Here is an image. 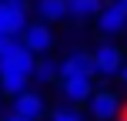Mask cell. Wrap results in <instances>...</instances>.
<instances>
[{"instance_id":"obj_9","label":"cell","mask_w":127,"mask_h":121,"mask_svg":"<svg viewBox=\"0 0 127 121\" xmlns=\"http://www.w3.org/2000/svg\"><path fill=\"white\" fill-rule=\"evenodd\" d=\"M13 111L24 115V118H30V121H40L44 118V98L33 94V91H24L20 98H13Z\"/></svg>"},{"instance_id":"obj_6","label":"cell","mask_w":127,"mask_h":121,"mask_svg":"<svg viewBox=\"0 0 127 121\" xmlns=\"http://www.w3.org/2000/svg\"><path fill=\"white\" fill-rule=\"evenodd\" d=\"M20 44L30 47L33 54H44V51H50L54 34H50V27H47V24H27V30L20 34Z\"/></svg>"},{"instance_id":"obj_8","label":"cell","mask_w":127,"mask_h":121,"mask_svg":"<svg viewBox=\"0 0 127 121\" xmlns=\"http://www.w3.org/2000/svg\"><path fill=\"white\" fill-rule=\"evenodd\" d=\"M60 91H64V98L74 101V104L94 98V84H90V77H64V81H60Z\"/></svg>"},{"instance_id":"obj_15","label":"cell","mask_w":127,"mask_h":121,"mask_svg":"<svg viewBox=\"0 0 127 121\" xmlns=\"http://www.w3.org/2000/svg\"><path fill=\"white\" fill-rule=\"evenodd\" d=\"M17 40L20 37H10V34H0V57H7V54L17 47Z\"/></svg>"},{"instance_id":"obj_16","label":"cell","mask_w":127,"mask_h":121,"mask_svg":"<svg viewBox=\"0 0 127 121\" xmlns=\"http://www.w3.org/2000/svg\"><path fill=\"white\" fill-rule=\"evenodd\" d=\"M3 121H30V118H24V115H17V111H10V115H7Z\"/></svg>"},{"instance_id":"obj_10","label":"cell","mask_w":127,"mask_h":121,"mask_svg":"<svg viewBox=\"0 0 127 121\" xmlns=\"http://www.w3.org/2000/svg\"><path fill=\"white\" fill-rule=\"evenodd\" d=\"M104 0H67V17L74 20H87V17H100Z\"/></svg>"},{"instance_id":"obj_13","label":"cell","mask_w":127,"mask_h":121,"mask_svg":"<svg viewBox=\"0 0 127 121\" xmlns=\"http://www.w3.org/2000/svg\"><path fill=\"white\" fill-rule=\"evenodd\" d=\"M33 77L37 81H54V77H60V67H54V61H37Z\"/></svg>"},{"instance_id":"obj_4","label":"cell","mask_w":127,"mask_h":121,"mask_svg":"<svg viewBox=\"0 0 127 121\" xmlns=\"http://www.w3.org/2000/svg\"><path fill=\"white\" fill-rule=\"evenodd\" d=\"M97 24H100L104 34L127 30V3H124V0H107L104 10H100V17H97Z\"/></svg>"},{"instance_id":"obj_2","label":"cell","mask_w":127,"mask_h":121,"mask_svg":"<svg viewBox=\"0 0 127 121\" xmlns=\"http://www.w3.org/2000/svg\"><path fill=\"white\" fill-rule=\"evenodd\" d=\"M33 67H37V54H33L30 47H24L20 40H17V47H13L7 57H0V71H13V74L33 77Z\"/></svg>"},{"instance_id":"obj_1","label":"cell","mask_w":127,"mask_h":121,"mask_svg":"<svg viewBox=\"0 0 127 121\" xmlns=\"http://www.w3.org/2000/svg\"><path fill=\"white\" fill-rule=\"evenodd\" d=\"M27 3H13V0H0V34L20 37L27 30Z\"/></svg>"},{"instance_id":"obj_11","label":"cell","mask_w":127,"mask_h":121,"mask_svg":"<svg viewBox=\"0 0 127 121\" xmlns=\"http://www.w3.org/2000/svg\"><path fill=\"white\" fill-rule=\"evenodd\" d=\"M27 81H30V77H24V74L0 71V94H7V98H20V94L27 91Z\"/></svg>"},{"instance_id":"obj_19","label":"cell","mask_w":127,"mask_h":121,"mask_svg":"<svg viewBox=\"0 0 127 121\" xmlns=\"http://www.w3.org/2000/svg\"><path fill=\"white\" fill-rule=\"evenodd\" d=\"M124 3H127V0H124Z\"/></svg>"},{"instance_id":"obj_18","label":"cell","mask_w":127,"mask_h":121,"mask_svg":"<svg viewBox=\"0 0 127 121\" xmlns=\"http://www.w3.org/2000/svg\"><path fill=\"white\" fill-rule=\"evenodd\" d=\"M13 3H27V0H13Z\"/></svg>"},{"instance_id":"obj_5","label":"cell","mask_w":127,"mask_h":121,"mask_svg":"<svg viewBox=\"0 0 127 121\" xmlns=\"http://www.w3.org/2000/svg\"><path fill=\"white\" fill-rule=\"evenodd\" d=\"M94 74H97L94 54H84V51L67 54V61L60 64V81H64V77H94Z\"/></svg>"},{"instance_id":"obj_12","label":"cell","mask_w":127,"mask_h":121,"mask_svg":"<svg viewBox=\"0 0 127 121\" xmlns=\"http://www.w3.org/2000/svg\"><path fill=\"white\" fill-rule=\"evenodd\" d=\"M37 13L44 20H64L67 17V0H37Z\"/></svg>"},{"instance_id":"obj_14","label":"cell","mask_w":127,"mask_h":121,"mask_svg":"<svg viewBox=\"0 0 127 121\" xmlns=\"http://www.w3.org/2000/svg\"><path fill=\"white\" fill-rule=\"evenodd\" d=\"M50 121H84V118H80V111H74V108H54Z\"/></svg>"},{"instance_id":"obj_7","label":"cell","mask_w":127,"mask_h":121,"mask_svg":"<svg viewBox=\"0 0 127 121\" xmlns=\"http://www.w3.org/2000/svg\"><path fill=\"white\" fill-rule=\"evenodd\" d=\"M117 111H121V101H117L114 91H94V98H90V115H94L97 121H110L117 118Z\"/></svg>"},{"instance_id":"obj_17","label":"cell","mask_w":127,"mask_h":121,"mask_svg":"<svg viewBox=\"0 0 127 121\" xmlns=\"http://www.w3.org/2000/svg\"><path fill=\"white\" fill-rule=\"evenodd\" d=\"M117 77H121V84L127 88V61H124V67H121V74H117Z\"/></svg>"},{"instance_id":"obj_3","label":"cell","mask_w":127,"mask_h":121,"mask_svg":"<svg viewBox=\"0 0 127 121\" xmlns=\"http://www.w3.org/2000/svg\"><path fill=\"white\" fill-rule=\"evenodd\" d=\"M94 67H97V74H104V77H117L121 67H124V51L117 44H100L94 51Z\"/></svg>"}]
</instances>
